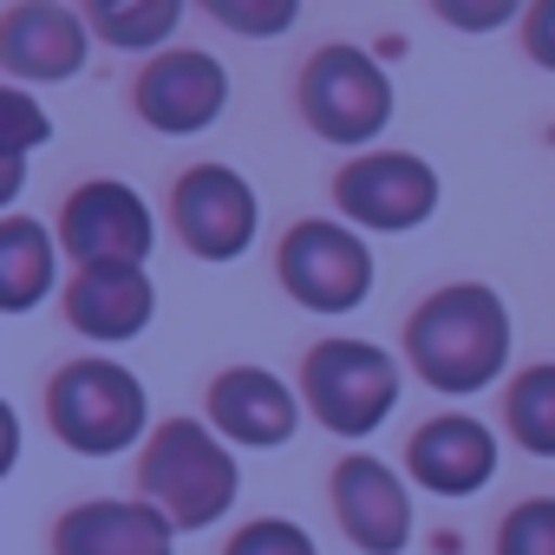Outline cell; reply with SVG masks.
<instances>
[{
    "label": "cell",
    "instance_id": "6da1fadb",
    "mask_svg": "<svg viewBox=\"0 0 555 555\" xmlns=\"http://www.w3.org/2000/svg\"><path fill=\"white\" fill-rule=\"evenodd\" d=\"M405 353L418 366V379L431 392H483L503 360H509V308L496 301V288L483 282H457V288H438L412 327H405Z\"/></svg>",
    "mask_w": 555,
    "mask_h": 555
},
{
    "label": "cell",
    "instance_id": "7a4b0ae2",
    "mask_svg": "<svg viewBox=\"0 0 555 555\" xmlns=\"http://www.w3.org/2000/svg\"><path fill=\"white\" fill-rule=\"evenodd\" d=\"M144 503L170 529H209L235 503V457H229V444H216V431L196 425V418L157 425V438L144 444Z\"/></svg>",
    "mask_w": 555,
    "mask_h": 555
},
{
    "label": "cell",
    "instance_id": "3957f363",
    "mask_svg": "<svg viewBox=\"0 0 555 555\" xmlns=\"http://www.w3.org/2000/svg\"><path fill=\"white\" fill-rule=\"evenodd\" d=\"M47 418L79 457H118L144 431V386L118 360H73L47 386Z\"/></svg>",
    "mask_w": 555,
    "mask_h": 555
},
{
    "label": "cell",
    "instance_id": "277c9868",
    "mask_svg": "<svg viewBox=\"0 0 555 555\" xmlns=\"http://www.w3.org/2000/svg\"><path fill=\"white\" fill-rule=\"evenodd\" d=\"M301 386L334 438H373L399 405V366L366 340H321L301 366Z\"/></svg>",
    "mask_w": 555,
    "mask_h": 555
},
{
    "label": "cell",
    "instance_id": "5b68a950",
    "mask_svg": "<svg viewBox=\"0 0 555 555\" xmlns=\"http://www.w3.org/2000/svg\"><path fill=\"white\" fill-rule=\"evenodd\" d=\"M301 112L334 144H366L392 118V79L360 47H321L301 73Z\"/></svg>",
    "mask_w": 555,
    "mask_h": 555
},
{
    "label": "cell",
    "instance_id": "8992f818",
    "mask_svg": "<svg viewBox=\"0 0 555 555\" xmlns=\"http://www.w3.org/2000/svg\"><path fill=\"white\" fill-rule=\"evenodd\" d=\"M282 282L314 314H347L373 288V248L347 222H295L282 242Z\"/></svg>",
    "mask_w": 555,
    "mask_h": 555
},
{
    "label": "cell",
    "instance_id": "52a82bcc",
    "mask_svg": "<svg viewBox=\"0 0 555 555\" xmlns=\"http://www.w3.org/2000/svg\"><path fill=\"white\" fill-rule=\"evenodd\" d=\"M60 242L79 255V268H144L157 229H151V209H144V196L131 183L99 177V183L66 196Z\"/></svg>",
    "mask_w": 555,
    "mask_h": 555
},
{
    "label": "cell",
    "instance_id": "ba28073f",
    "mask_svg": "<svg viewBox=\"0 0 555 555\" xmlns=\"http://www.w3.org/2000/svg\"><path fill=\"white\" fill-rule=\"evenodd\" d=\"M334 196L347 222L392 235V229H418L438 209V170L412 151H366L334 177Z\"/></svg>",
    "mask_w": 555,
    "mask_h": 555
},
{
    "label": "cell",
    "instance_id": "9c48e42d",
    "mask_svg": "<svg viewBox=\"0 0 555 555\" xmlns=\"http://www.w3.org/2000/svg\"><path fill=\"white\" fill-rule=\"evenodd\" d=\"M170 216H177V235L190 242V255H203V261H235V255L255 242V222H261L255 190H248L229 164H196V170H183Z\"/></svg>",
    "mask_w": 555,
    "mask_h": 555
},
{
    "label": "cell",
    "instance_id": "30bf717a",
    "mask_svg": "<svg viewBox=\"0 0 555 555\" xmlns=\"http://www.w3.org/2000/svg\"><path fill=\"white\" fill-rule=\"evenodd\" d=\"M222 105H229V73L209 53H164L138 73V112L164 138H190L216 125Z\"/></svg>",
    "mask_w": 555,
    "mask_h": 555
},
{
    "label": "cell",
    "instance_id": "8fae6325",
    "mask_svg": "<svg viewBox=\"0 0 555 555\" xmlns=\"http://www.w3.org/2000/svg\"><path fill=\"white\" fill-rule=\"evenodd\" d=\"M0 66H8V79H27V86L73 79L86 66V14L47 8V0L8 8L0 14Z\"/></svg>",
    "mask_w": 555,
    "mask_h": 555
},
{
    "label": "cell",
    "instance_id": "7c38bea8",
    "mask_svg": "<svg viewBox=\"0 0 555 555\" xmlns=\"http://www.w3.org/2000/svg\"><path fill=\"white\" fill-rule=\"evenodd\" d=\"M334 509H340V529H347L366 555H399V548L412 542V496H405V483H399L379 457H366V451L340 457V470H334Z\"/></svg>",
    "mask_w": 555,
    "mask_h": 555
},
{
    "label": "cell",
    "instance_id": "4fadbf2b",
    "mask_svg": "<svg viewBox=\"0 0 555 555\" xmlns=\"http://www.w3.org/2000/svg\"><path fill=\"white\" fill-rule=\"evenodd\" d=\"M405 470L431 496H470V490H483L496 477V438H490V425H477L464 412H444V418H431V425L412 431Z\"/></svg>",
    "mask_w": 555,
    "mask_h": 555
},
{
    "label": "cell",
    "instance_id": "5bb4252c",
    "mask_svg": "<svg viewBox=\"0 0 555 555\" xmlns=\"http://www.w3.org/2000/svg\"><path fill=\"white\" fill-rule=\"evenodd\" d=\"M209 425H216L229 444L274 451V444L295 438L301 405H295V392L274 379V373H261V366H229V373L209 386Z\"/></svg>",
    "mask_w": 555,
    "mask_h": 555
},
{
    "label": "cell",
    "instance_id": "9a60e30c",
    "mask_svg": "<svg viewBox=\"0 0 555 555\" xmlns=\"http://www.w3.org/2000/svg\"><path fill=\"white\" fill-rule=\"evenodd\" d=\"M157 314L144 268H79L66 288V321L86 340H138Z\"/></svg>",
    "mask_w": 555,
    "mask_h": 555
},
{
    "label": "cell",
    "instance_id": "2e32d148",
    "mask_svg": "<svg viewBox=\"0 0 555 555\" xmlns=\"http://www.w3.org/2000/svg\"><path fill=\"white\" fill-rule=\"evenodd\" d=\"M170 535L151 503H79L53 529V555H170Z\"/></svg>",
    "mask_w": 555,
    "mask_h": 555
},
{
    "label": "cell",
    "instance_id": "e0dca14e",
    "mask_svg": "<svg viewBox=\"0 0 555 555\" xmlns=\"http://www.w3.org/2000/svg\"><path fill=\"white\" fill-rule=\"evenodd\" d=\"M47 288H53V235L27 216H8L0 222V308L27 314L47 301Z\"/></svg>",
    "mask_w": 555,
    "mask_h": 555
},
{
    "label": "cell",
    "instance_id": "ac0fdd59",
    "mask_svg": "<svg viewBox=\"0 0 555 555\" xmlns=\"http://www.w3.org/2000/svg\"><path fill=\"white\" fill-rule=\"evenodd\" d=\"M509 431L522 438V451L555 457V366H529L509 386Z\"/></svg>",
    "mask_w": 555,
    "mask_h": 555
},
{
    "label": "cell",
    "instance_id": "d6986e66",
    "mask_svg": "<svg viewBox=\"0 0 555 555\" xmlns=\"http://www.w3.org/2000/svg\"><path fill=\"white\" fill-rule=\"evenodd\" d=\"M177 21H183L177 0H99L92 8V27L112 47H157Z\"/></svg>",
    "mask_w": 555,
    "mask_h": 555
},
{
    "label": "cell",
    "instance_id": "ffe728a7",
    "mask_svg": "<svg viewBox=\"0 0 555 555\" xmlns=\"http://www.w3.org/2000/svg\"><path fill=\"white\" fill-rule=\"evenodd\" d=\"M0 125H8V183H0V203H14V196H21L27 151L47 138V118H40V105H34L21 86H8V92H0Z\"/></svg>",
    "mask_w": 555,
    "mask_h": 555
},
{
    "label": "cell",
    "instance_id": "44dd1931",
    "mask_svg": "<svg viewBox=\"0 0 555 555\" xmlns=\"http://www.w3.org/2000/svg\"><path fill=\"white\" fill-rule=\"evenodd\" d=\"M496 555H555V496H529L503 516Z\"/></svg>",
    "mask_w": 555,
    "mask_h": 555
},
{
    "label": "cell",
    "instance_id": "7402d4cb",
    "mask_svg": "<svg viewBox=\"0 0 555 555\" xmlns=\"http://www.w3.org/2000/svg\"><path fill=\"white\" fill-rule=\"evenodd\" d=\"M229 555H321V548H314V535H308L301 522L261 516V522H248V529L229 542Z\"/></svg>",
    "mask_w": 555,
    "mask_h": 555
},
{
    "label": "cell",
    "instance_id": "603a6c76",
    "mask_svg": "<svg viewBox=\"0 0 555 555\" xmlns=\"http://www.w3.org/2000/svg\"><path fill=\"white\" fill-rule=\"evenodd\" d=\"M216 21H229L235 34H288L295 27V0H274V8H235V0H216V8H209Z\"/></svg>",
    "mask_w": 555,
    "mask_h": 555
},
{
    "label": "cell",
    "instance_id": "cb8c5ba5",
    "mask_svg": "<svg viewBox=\"0 0 555 555\" xmlns=\"http://www.w3.org/2000/svg\"><path fill=\"white\" fill-rule=\"evenodd\" d=\"M522 40H529V60L555 73V0H542V8L522 14Z\"/></svg>",
    "mask_w": 555,
    "mask_h": 555
},
{
    "label": "cell",
    "instance_id": "d4e9b609",
    "mask_svg": "<svg viewBox=\"0 0 555 555\" xmlns=\"http://www.w3.org/2000/svg\"><path fill=\"white\" fill-rule=\"evenodd\" d=\"M516 8H444V21H457V27H490V21H509Z\"/></svg>",
    "mask_w": 555,
    "mask_h": 555
}]
</instances>
